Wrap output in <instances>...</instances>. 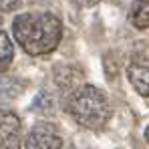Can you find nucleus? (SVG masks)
Returning <instances> with one entry per match:
<instances>
[{"mask_svg":"<svg viewBox=\"0 0 149 149\" xmlns=\"http://www.w3.org/2000/svg\"><path fill=\"white\" fill-rule=\"evenodd\" d=\"M145 139H147V143H149V125H147V129H145Z\"/></svg>","mask_w":149,"mask_h":149,"instance_id":"9b49d317","label":"nucleus"},{"mask_svg":"<svg viewBox=\"0 0 149 149\" xmlns=\"http://www.w3.org/2000/svg\"><path fill=\"white\" fill-rule=\"evenodd\" d=\"M12 34L24 52L40 56L52 52L58 47L63 36V24L50 12H24L14 18Z\"/></svg>","mask_w":149,"mask_h":149,"instance_id":"f257e3e1","label":"nucleus"},{"mask_svg":"<svg viewBox=\"0 0 149 149\" xmlns=\"http://www.w3.org/2000/svg\"><path fill=\"white\" fill-rule=\"evenodd\" d=\"M26 149H61L63 145V139L58 135V129L56 125L52 123H36L30 133L26 135Z\"/></svg>","mask_w":149,"mask_h":149,"instance_id":"7ed1b4c3","label":"nucleus"},{"mask_svg":"<svg viewBox=\"0 0 149 149\" xmlns=\"http://www.w3.org/2000/svg\"><path fill=\"white\" fill-rule=\"evenodd\" d=\"M20 8V0H0V12H12Z\"/></svg>","mask_w":149,"mask_h":149,"instance_id":"1a4fd4ad","label":"nucleus"},{"mask_svg":"<svg viewBox=\"0 0 149 149\" xmlns=\"http://www.w3.org/2000/svg\"><path fill=\"white\" fill-rule=\"evenodd\" d=\"M129 20L131 24L139 30L149 28V0H133L131 10H129Z\"/></svg>","mask_w":149,"mask_h":149,"instance_id":"423d86ee","label":"nucleus"},{"mask_svg":"<svg viewBox=\"0 0 149 149\" xmlns=\"http://www.w3.org/2000/svg\"><path fill=\"white\" fill-rule=\"evenodd\" d=\"M73 4H77V6H81V8H89V6H95L99 0H71Z\"/></svg>","mask_w":149,"mask_h":149,"instance_id":"9d476101","label":"nucleus"},{"mask_svg":"<svg viewBox=\"0 0 149 149\" xmlns=\"http://www.w3.org/2000/svg\"><path fill=\"white\" fill-rule=\"evenodd\" d=\"M127 77L129 83L133 85V89L141 95L149 97V58L147 56H135L129 67H127Z\"/></svg>","mask_w":149,"mask_h":149,"instance_id":"39448f33","label":"nucleus"},{"mask_svg":"<svg viewBox=\"0 0 149 149\" xmlns=\"http://www.w3.org/2000/svg\"><path fill=\"white\" fill-rule=\"evenodd\" d=\"M22 123L14 111H0V149H20Z\"/></svg>","mask_w":149,"mask_h":149,"instance_id":"20e7f679","label":"nucleus"},{"mask_svg":"<svg viewBox=\"0 0 149 149\" xmlns=\"http://www.w3.org/2000/svg\"><path fill=\"white\" fill-rule=\"evenodd\" d=\"M12 58H14L12 40H10V36H8L4 30H0V73H4V71L10 67Z\"/></svg>","mask_w":149,"mask_h":149,"instance_id":"0eeeda50","label":"nucleus"},{"mask_svg":"<svg viewBox=\"0 0 149 149\" xmlns=\"http://www.w3.org/2000/svg\"><path fill=\"white\" fill-rule=\"evenodd\" d=\"M32 109H34V111H40V113H50V111L54 109V101H52V97H50L47 91H42V93L34 99Z\"/></svg>","mask_w":149,"mask_h":149,"instance_id":"6e6552de","label":"nucleus"},{"mask_svg":"<svg viewBox=\"0 0 149 149\" xmlns=\"http://www.w3.org/2000/svg\"><path fill=\"white\" fill-rule=\"evenodd\" d=\"M67 113L87 129H103L111 117V105L107 95L95 85H81L69 93L65 101Z\"/></svg>","mask_w":149,"mask_h":149,"instance_id":"f03ea898","label":"nucleus"}]
</instances>
